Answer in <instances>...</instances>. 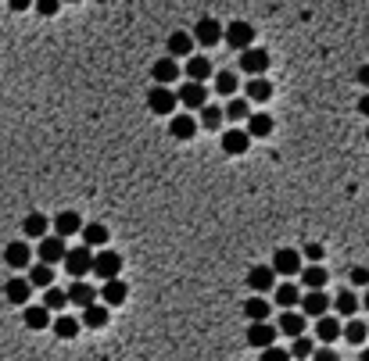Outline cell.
Wrapping results in <instances>:
<instances>
[{"instance_id": "obj_1", "label": "cell", "mask_w": 369, "mask_h": 361, "mask_svg": "<svg viewBox=\"0 0 369 361\" xmlns=\"http://www.w3.org/2000/svg\"><path fill=\"white\" fill-rule=\"evenodd\" d=\"M65 272L72 276V283L86 279V272H93V251L83 244V247H69L65 254Z\"/></svg>"}, {"instance_id": "obj_2", "label": "cell", "mask_w": 369, "mask_h": 361, "mask_svg": "<svg viewBox=\"0 0 369 361\" xmlns=\"http://www.w3.org/2000/svg\"><path fill=\"white\" fill-rule=\"evenodd\" d=\"M119 268H122V254L119 251H97L93 254V276H100L104 283H112V279H119Z\"/></svg>"}, {"instance_id": "obj_3", "label": "cell", "mask_w": 369, "mask_h": 361, "mask_svg": "<svg viewBox=\"0 0 369 361\" xmlns=\"http://www.w3.org/2000/svg\"><path fill=\"white\" fill-rule=\"evenodd\" d=\"M251 40H254V25H251V22H230V25H226L223 43H230V50H240V54H244V50L254 47Z\"/></svg>"}, {"instance_id": "obj_4", "label": "cell", "mask_w": 369, "mask_h": 361, "mask_svg": "<svg viewBox=\"0 0 369 361\" xmlns=\"http://www.w3.org/2000/svg\"><path fill=\"white\" fill-rule=\"evenodd\" d=\"M176 90H169V86H154V90H147V107L154 111V114H172L176 111Z\"/></svg>"}, {"instance_id": "obj_5", "label": "cell", "mask_w": 369, "mask_h": 361, "mask_svg": "<svg viewBox=\"0 0 369 361\" xmlns=\"http://www.w3.org/2000/svg\"><path fill=\"white\" fill-rule=\"evenodd\" d=\"M276 326H269V322H254V326H247V347H254V350H269V347H276Z\"/></svg>"}, {"instance_id": "obj_6", "label": "cell", "mask_w": 369, "mask_h": 361, "mask_svg": "<svg viewBox=\"0 0 369 361\" xmlns=\"http://www.w3.org/2000/svg\"><path fill=\"white\" fill-rule=\"evenodd\" d=\"M240 69L251 76V79H266V69H269V54L262 47H251L240 54Z\"/></svg>"}, {"instance_id": "obj_7", "label": "cell", "mask_w": 369, "mask_h": 361, "mask_svg": "<svg viewBox=\"0 0 369 361\" xmlns=\"http://www.w3.org/2000/svg\"><path fill=\"white\" fill-rule=\"evenodd\" d=\"M223 36H226V29L219 25V18H201L194 25V43H201V47H216V43H223Z\"/></svg>"}, {"instance_id": "obj_8", "label": "cell", "mask_w": 369, "mask_h": 361, "mask_svg": "<svg viewBox=\"0 0 369 361\" xmlns=\"http://www.w3.org/2000/svg\"><path fill=\"white\" fill-rule=\"evenodd\" d=\"M247 290H251V293H269V290H276V272H273V265H254V268L247 272Z\"/></svg>"}, {"instance_id": "obj_9", "label": "cell", "mask_w": 369, "mask_h": 361, "mask_svg": "<svg viewBox=\"0 0 369 361\" xmlns=\"http://www.w3.org/2000/svg\"><path fill=\"white\" fill-rule=\"evenodd\" d=\"M273 272H276V276H287V279L298 276V272H301V254H298L294 247H280V251L273 254Z\"/></svg>"}, {"instance_id": "obj_10", "label": "cell", "mask_w": 369, "mask_h": 361, "mask_svg": "<svg viewBox=\"0 0 369 361\" xmlns=\"http://www.w3.org/2000/svg\"><path fill=\"white\" fill-rule=\"evenodd\" d=\"M65 254H69V247H65L62 236L40 239V265H58V261H65Z\"/></svg>"}, {"instance_id": "obj_11", "label": "cell", "mask_w": 369, "mask_h": 361, "mask_svg": "<svg viewBox=\"0 0 369 361\" xmlns=\"http://www.w3.org/2000/svg\"><path fill=\"white\" fill-rule=\"evenodd\" d=\"M327 312H330V297L327 293H305L301 297V315L305 319H327Z\"/></svg>"}, {"instance_id": "obj_12", "label": "cell", "mask_w": 369, "mask_h": 361, "mask_svg": "<svg viewBox=\"0 0 369 361\" xmlns=\"http://www.w3.org/2000/svg\"><path fill=\"white\" fill-rule=\"evenodd\" d=\"M4 297L11 300V304H18V308H29V297H33V286H29V279H22V276H11V279L4 283Z\"/></svg>"}, {"instance_id": "obj_13", "label": "cell", "mask_w": 369, "mask_h": 361, "mask_svg": "<svg viewBox=\"0 0 369 361\" xmlns=\"http://www.w3.org/2000/svg\"><path fill=\"white\" fill-rule=\"evenodd\" d=\"M176 97H180V104H187V107H194V111H204V107H208V90H204L201 83H190V79H187Z\"/></svg>"}, {"instance_id": "obj_14", "label": "cell", "mask_w": 369, "mask_h": 361, "mask_svg": "<svg viewBox=\"0 0 369 361\" xmlns=\"http://www.w3.org/2000/svg\"><path fill=\"white\" fill-rule=\"evenodd\" d=\"M97 297H100V293H97L86 279H79V283H72V286H69V300H72V304H79L83 312L97 304Z\"/></svg>"}, {"instance_id": "obj_15", "label": "cell", "mask_w": 369, "mask_h": 361, "mask_svg": "<svg viewBox=\"0 0 369 361\" xmlns=\"http://www.w3.org/2000/svg\"><path fill=\"white\" fill-rule=\"evenodd\" d=\"M305 326H308V319H305L301 312H283V315H280V322H276V329H280L283 336H291V340L305 336Z\"/></svg>"}, {"instance_id": "obj_16", "label": "cell", "mask_w": 369, "mask_h": 361, "mask_svg": "<svg viewBox=\"0 0 369 361\" xmlns=\"http://www.w3.org/2000/svg\"><path fill=\"white\" fill-rule=\"evenodd\" d=\"M4 261H8V268H25L33 261V251H29L25 239H15V244L4 247Z\"/></svg>"}, {"instance_id": "obj_17", "label": "cell", "mask_w": 369, "mask_h": 361, "mask_svg": "<svg viewBox=\"0 0 369 361\" xmlns=\"http://www.w3.org/2000/svg\"><path fill=\"white\" fill-rule=\"evenodd\" d=\"M247 147H251V136H247V129H226L223 133V150L226 154H247Z\"/></svg>"}, {"instance_id": "obj_18", "label": "cell", "mask_w": 369, "mask_h": 361, "mask_svg": "<svg viewBox=\"0 0 369 361\" xmlns=\"http://www.w3.org/2000/svg\"><path fill=\"white\" fill-rule=\"evenodd\" d=\"M327 268L323 265H308V268H301V286L308 290V293H323V286H327Z\"/></svg>"}, {"instance_id": "obj_19", "label": "cell", "mask_w": 369, "mask_h": 361, "mask_svg": "<svg viewBox=\"0 0 369 361\" xmlns=\"http://www.w3.org/2000/svg\"><path fill=\"white\" fill-rule=\"evenodd\" d=\"M169 57H172V61H176V57H187V61H190V57H194V36L176 29L169 36Z\"/></svg>"}, {"instance_id": "obj_20", "label": "cell", "mask_w": 369, "mask_h": 361, "mask_svg": "<svg viewBox=\"0 0 369 361\" xmlns=\"http://www.w3.org/2000/svg\"><path fill=\"white\" fill-rule=\"evenodd\" d=\"M76 232H83V218H79L76 211H62V215L54 218V236L69 239V236H76Z\"/></svg>"}, {"instance_id": "obj_21", "label": "cell", "mask_w": 369, "mask_h": 361, "mask_svg": "<svg viewBox=\"0 0 369 361\" xmlns=\"http://www.w3.org/2000/svg\"><path fill=\"white\" fill-rule=\"evenodd\" d=\"M151 76H154V83H158V86H169V83H176V76H180V65L172 61V57H162V61H154Z\"/></svg>"}, {"instance_id": "obj_22", "label": "cell", "mask_w": 369, "mask_h": 361, "mask_svg": "<svg viewBox=\"0 0 369 361\" xmlns=\"http://www.w3.org/2000/svg\"><path fill=\"white\" fill-rule=\"evenodd\" d=\"M244 319L254 326V322H266L269 319V300L266 297H247L244 300Z\"/></svg>"}, {"instance_id": "obj_23", "label": "cell", "mask_w": 369, "mask_h": 361, "mask_svg": "<svg viewBox=\"0 0 369 361\" xmlns=\"http://www.w3.org/2000/svg\"><path fill=\"white\" fill-rule=\"evenodd\" d=\"M315 336H320L327 347L337 340V336H344V326H341V319H334V315H327V319H320L315 322Z\"/></svg>"}, {"instance_id": "obj_24", "label": "cell", "mask_w": 369, "mask_h": 361, "mask_svg": "<svg viewBox=\"0 0 369 361\" xmlns=\"http://www.w3.org/2000/svg\"><path fill=\"white\" fill-rule=\"evenodd\" d=\"M126 283L122 279H112V283H104L100 286V297H104V308H119L122 304V300H126Z\"/></svg>"}, {"instance_id": "obj_25", "label": "cell", "mask_w": 369, "mask_h": 361, "mask_svg": "<svg viewBox=\"0 0 369 361\" xmlns=\"http://www.w3.org/2000/svg\"><path fill=\"white\" fill-rule=\"evenodd\" d=\"M22 322L29 326V329H50L54 322H50V312L43 308V304H29L25 312H22Z\"/></svg>"}, {"instance_id": "obj_26", "label": "cell", "mask_w": 369, "mask_h": 361, "mask_svg": "<svg viewBox=\"0 0 369 361\" xmlns=\"http://www.w3.org/2000/svg\"><path fill=\"white\" fill-rule=\"evenodd\" d=\"M22 229H25V236H29V239H47V229H50V222H47V215L33 211V215H25Z\"/></svg>"}, {"instance_id": "obj_27", "label": "cell", "mask_w": 369, "mask_h": 361, "mask_svg": "<svg viewBox=\"0 0 369 361\" xmlns=\"http://www.w3.org/2000/svg\"><path fill=\"white\" fill-rule=\"evenodd\" d=\"M183 72L190 76V83H201V86H204V79L212 76V61H208V57H197V54H194L190 61H187V69H183Z\"/></svg>"}, {"instance_id": "obj_28", "label": "cell", "mask_w": 369, "mask_h": 361, "mask_svg": "<svg viewBox=\"0 0 369 361\" xmlns=\"http://www.w3.org/2000/svg\"><path fill=\"white\" fill-rule=\"evenodd\" d=\"M301 297H305V293H301L294 283H280V286H276V304H280L283 312H291L294 304H301Z\"/></svg>"}, {"instance_id": "obj_29", "label": "cell", "mask_w": 369, "mask_h": 361, "mask_svg": "<svg viewBox=\"0 0 369 361\" xmlns=\"http://www.w3.org/2000/svg\"><path fill=\"white\" fill-rule=\"evenodd\" d=\"M83 239H86V247H100L104 251V244H108V225H100V222H90V225H83Z\"/></svg>"}, {"instance_id": "obj_30", "label": "cell", "mask_w": 369, "mask_h": 361, "mask_svg": "<svg viewBox=\"0 0 369 361\" xmlns=\"http://www.w3.org/2000/svg\"><path fill=\"white\" fill-rule=\"evenodd\" d=\"M50 329H54V333H58V336H62V340H76V336H79V329H83V322H79V319H72V315H65V312H62V315H58V319H54V326H50Z\"/></svg>"}, {"instance_id": "obj_31", "label": "cell", "mask_w": 369, "mask_h": 361, "mask_svg": "<svg viewBox=\"0 0 369 361\" xmlns=\"http://www.w3.org/2000/svg\"><path fill=\"white\" fill-rule=\"evenodd\" d=\"M223 114L230 118V122H247V118H251V104H247V97H233V100H226Z\"/></svg>"}, {"instance_id": "obj_32", "label": "cell", "mask_w": 369, "mask_h": 361, "mask_svg": "<svg viewBox=\"0 0 369 361\" xmlns=\"http://www.w3.org/2000/svg\"><path fill=\"white\" fill-rule=\"evenodd\" d=\"M273 133V118L269 114H251L247 118V136L251 140H266Z\"/></svg>"}, {"instance_id": "obj_33", "label": "cell", "mask_w": 369, "mask_h": 361, "mask_svg": "<svg viewBox=\"0 0 369 361\" xmlns=\"http://www.w3.org/2000/svg\"><path fill=\"white\" fill-rule=\"evenodd\" d=\"M358 304H362V300H358L351 290H341V293L334 297V308H337V315H344L348 322H351V315L358 312Z\"/></svg>"}, {"instance_id": "obj_34", "label": "cell", "mask_w": 369, "mask_h": 361, "mask_svg": "<svg viewBox=\"0 0 369 361\" xmlns=\"http://www.w3.org/2000/svg\"><path fill=\"white\" fill-rule=\"evenodd\" d=\"M169 133L176 136V140H194V133H197V122L190 114H176L172 118V126H169Z\"/></svg>"}, {"instance_id": "obj_35", "label": "cell", "mask_w": 369, "mask_h": 361, "mask_svg": "<svg viewBox=\"0 0 369 361\" xmlns=\"http://www.w3.org/2000/svg\"><path fill=\"white\" fill-rule=\"evenodd\" d=\"M244 93H247V100L266 104V100L273 97V83H269V79H251V83L244 86Z\"/></svg>"}, {"instance_id": "obj_36", "label": "cell", "mask_w": 369, "mask_h": 361, "mask_svg": "<svg viewBox=\"0 0 369 361\" xmlns=\"http://www.w3.org/2000/svg\"><path fill=\"white\" fill-rule=\"evenodd\" d=\"M25 279H29L33 290H36V286H40V290H50V286H54V268H50V265H36Z\"/></svg>"}, {"instance_id": "obj_37", "label": "cell", "mask_w": 369, "mask_h": 361, "mask_svg": "<svg viewBox=\"0 0 369 361\" xmlns=\"http://www.w3.org/2000/svg\"><path fill=\"white\" fill-rule=\"evenodd\" d=\"M83 326H90V329H104V326H108V308H104V304H93V308H86L83 312V319H79Z\"/></svg>"}, {"instance_id": "obj_38", "label": "cell", "mask_w": 369, "mask_h": 361, "mask_svg": "<svg viewBox=\"0 0 369 361\" xmlns=\"http://www.w3.org/2000/svg\"><path fill=\"white\" fill-rule=\"evenodd\" d=\"M237 86H240L237 72H216V90H219V97H230V100H233Z\"/></svg>"}, {"instance_id": "obj_39", "label": "cell", "mask_w": 369, "mask_h": 361, "mask_svg": "<svg viewBox=\"0 0 369 361\" xmlns=\"http://www.w3.org/2000/svg\"><path fill=\"white\" fill-rule=\"evenodd\" d=\"M365 336H369V322H358V319H351L348 326H344V340L348 343H365Z\"/></svg>"}, {"instance_id": "obj_40", "label": "cell", "mask_w": 369, "mask_h": 361, "mask_svg": "<svg viewBox=\"0 0 369 361\" xmlns=\"http://www.w3.org/2000/svg\"><path fill=\"white\" fill-rule=\"evenodd\" d=\"M69 304V290H54V286H50L47 293H43V308L47 312H62Z\"/></svg>"}, {"instance_id": "obj_41", "label": "cell", "mask_w": 369, "mask_h": 361, "mask_svg": "<svg viewBox=\"0 0 369 361\" xmlns=\"http://www.w3.org/2000/svg\"><path fill=\"white\" fill-rule=\"evenodd\" d=\"M223 118H226V114H223V107L208 104V107L201 111V126H204V129H219V126H223Z\"/></svg>"}, {"instance_id": "obj_42", "label": "cell", "mask_w": 369, "mask_h": 361, "mask_svg": "<svg viewBox=\"0 0 369 361\" xmlns=\"http://www.w3.org/2000/svg\"><path fill=\"white\" fill-rule=\"evenodd\" d=\"M312 354H315V343H312L308 336H298V340L291 343V357H301V361H305V357H312Z\"/></svg>"}, {"instance_id": "obj_43", "label": "cell", "mask_w": 369, "mask_h": 361, "mask_svg": "<svg viewBox=\"0 0 369 361\" xmlns=\"http://www.w3.org/2000/svg\"><path fill=\"white\" fill-rule=\"evenodd\" d=\"M258 361H291V350H283V347H269V350H262Z\"/></svg>"}, {"instance_id": "obj_44", "label": "cell", "mask_w": 369, "mask_h": 361, "mask_svg": "<svg viewBox=\"0 0 369 361\" xmlns=\"http://www.w3.org/2000/svg\"><path fill=\"white\" fill-rule=\"evenodd\" d=\"M305 258H308V265H320L323 261V244H308L305 247Z\"/></svg>"}, {"instance_id": "obj_45", "label": "cell", "mask_w": 369, "mask_h": 361, "mask_svg": "<svg viewBox=\"0 0 369 361\" xmlns=\"http://www.w3.org/2000/svg\"><path fill=\"white\" fill-rule=\"evenodd\" d=\"M351 286H365L369 290V268H351Z\"/></svg>"}, {"instance_id": "obj_46", "label": "cell", "mask_w": 369, "mask_h": 361, "mask_svg": "<svg viewBox=\"0 0 369 361\" xmlns=\"http://www.w3.org/2000/svg\"><path fill=\"white\" fill-rule=\"evenodd\" d=\"M312 361H341V357L334 354V347H320V350L312 354Z\"/></svg>"}, {"instance_id": "obj_47", "label": "cell", "mask_w": 369, "mask_h": 361, "mask_svg": "<svg viewBox=\"0 0 369 361\" xmlns=\"http://www.w3.org/2000/svg\"><path fill=\"white\" fill-rule=\"evenodd\" d=\"M58 8H62L58 0H40V4H36V11H40V15H54Z\"/></svg>"}, {"instance_id": "obj_48", "label": "cell", "mask_w": 369, "mask_h": 361, "mask_svg": "<svg viewBox=\"0 0 369 361\" xmlns=\"http://www.w3.org/2000/svg\"><path fill=\"white\" fill-rule=\"evenodd\" d=\"M358 83L369 90V65H362V69H358Z\"/></svg>"}, {"instance_id": "obj_49", "label": "cell", "mask_w": 369, "mask_h": 361, "mask_svg": "<svg viewBox=\"0 0 369 361\" xmlns=\"http://www.w3.org/2000/svg\"><path fill=\"white\" fill-rule=\"evenodd\" d=\"M358 114H365V118H369V93L358 100Z\"/></svg>"}, {"instance_id": "obj_50", "label": "cell", "mask_w": 369, "mask_h": 361, "mask_svg": "<svg viewBox=\"0 0 369 361\" xmlns=\"http://www.w3.org/2000/svg\"><path fill=\"white\" fill-rule=\"evenodd\" d=\"M362 304H365V308H369V290H365V293H362Z\"/></svg>"}, {"instance_id": "obj_51", "label": "cell", "mask_w": 369, "mask_h": 361, "mask_svg": "<svg viewBox=\"0 0 369 361\" xmlns=\"http://www.w3.org/2000/svg\"><path fill=\"white\" fill-rule=\"evenodd\" d=\"M362 361H369V347H365V350H362Z\"/></svg>"}, {"instance_id": "obj_52", "label": "cell", "mask_w": 369, "mask_h": 361, "mask_svg": "<svg viewBox=\"0 0 369 361\" xmlns=\"http://www.w3.org/2000/svg\"><path fill=\"white\" fill-rule=\"evenodd\" d=\"M365 140H369V129H365Z\"/></svg>"}]
</instances>
